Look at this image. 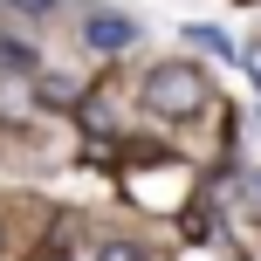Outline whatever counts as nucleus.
Instances as JSON below:
<instances>
[{
    "label": "nucleus",
    "mask_w": 261,
    "mask_h": 261,
    "mask_svg": "<svg viewBox=\"0 0 261 261\" xmlns=\"http://www.w3.org/2000/svg\"><path fill=\"white\" fill-rule=\"evenodd\" d=\"M144 103H151L158 117L186 124V117H199V110H206V76H199L193 62H158L151 76H144Z\"/></svg>",
    "instance_id": "nucleus-1"
},
{
    "label": "nucleus",
    "mask_w": 261,
    "mask_h": 261,
    "mask_svg": "<svg viewBox=\"0 0 261 261\" xmlns=\"http://www.w3.org/2000/svg\"><path fill=\"white\" fill-rule=\"evenodd\" d=\"M83 41H90L96 55H117V48H130V41H138V21H130V14H117V7H96L90 21H83Z\"/></svg>",
    "instance_id": "nucleus-2"
},
{
    "label": "nucleus",
    "mask_w": 261,
    "mask_h": 261,
    "mask_svg": "<svg viewBox=\"0 0 261 261\" xmlns=\"http://www.w3.org/2000/svg\"><path fill=\"white\" fill-rule=\"evenodd\" d=\"M193 41H199V48H213V55H234V41H227L220 28H193Z\"/></svg>",
    "instance_id": "nucleus-3"
},
{
    "label": "nucleus",
    "mask_w": 261,
    "mask_h": 261,
    "mask_svg": "<svg viewBox=\"0 0 261 261\" xmlns=\"http://www.w3.org/2000/svg\"><path fill=\"white\" fill-rule=\"evenodd\" d=\"M96 261H144V254L130 248V241H103V248H96Z\"/></svg>",
    "instance_id": "nucleus-4"
},
{
    "label": "nucleus",
    "mask_w": 261,
    "mask_h": 261,
    "mask_svg": "<svg viewBox=\"0 0 261 261\" xmlns=\"http://www.w3.org/2000/svg\"><path fill=\"white\" fill-rule=\"evenodd\" d=\"M248 76H254V90H261V41L248 48Z\"/></svg>",
    "instance_id": "nucleus-5"
},
{
    "label": "nucleus",
    "mask_w": 261,
    "mask_h": 261,
    "mask_svg": "<svg viewBox=\"0 0 261 261\" xmlns=\"http://www.w3.org/2000/svg\"><path fill=\"white\" fill-rule=\"evenodd\" d=\"M248 186H254V193H248V199H254V206H261V179H248Z\"/></svg>",
    "instance_id": "nucleus-6"
},
{
    "label": "nucleus",
    "mask_w": 261,
    "mask_h": 261,
    "mask_svg": "<svg viewBox=\"0 0 261 261\" xmlns=\"http://www.w3.org/2000/svg\"><path fill=\"white\" fill-rule=\"evenodd\" d=\"M21 7H55V0H21Z\"/></svg>",
    "instance_id": "nucleus-7"
},
{
    "label": "nucleus",
    "mask_w": 261,
    "mask_h": 261,
    "mask_svg": "<svg viewBox=\"0 0 261 261\" xmlns=\"http://www.w3.org/2000/svg\"><path fill=\"white\" fill-rule=\"evenodd\" d=\"M254 138H261V117H254Z\"/></svg>",
    "instance_id": "nucleus-8"
}]
</instances>
